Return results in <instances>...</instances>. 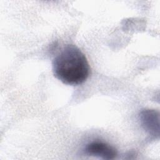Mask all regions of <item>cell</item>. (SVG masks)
I'll return each instance as SVG.
<instances>
[{
  "instance_id": "cell-3",
  "label": "cell",
  "mask_w": 160,
  "mask_h": 160,
  "mask_svg": "<svg viewBox=\"0 0 160 160\" xmlns=\"http://www.w3.org/2000/svg\"><path fill=\"white\" fill-rule=\"evenodd\" d=\"M140 121L143 128L149 134L159 136V113L152 109H144L139 114Z\"/></svg>"
},
{
  "instance_id": "cell-2",
  "label": "cell",
  "mask_w": 160,
  "mask_h": 160,
  "mask_svg": "<svg viewBox=\"0 0 160 160\" xmlns=\"http://www.w3.org/2000/svg\"><path fill=\"white\" fill-rule=\"evenodd\" d=\"M84 151L89 156H96L104 159H113L118 155L117 150L113 146L99 141L88 144Z\"/></svg>"
},
{
  "instance_id": "cell-1",
  "label": "cell",
  "mask_w": 160,
  "mask_h": 160,
  "mask_svg": "<svg viewBox=\"0 0 160 160\" xmlns=\"http://www.w3.org/2000/svg\"><path fill=\"white\" fill-rule=\"evenodd\" d=\"M54 76L67 85L78 86L86 81L90 67L84 54L73 44L64 46L52 61Z\"/></svg>"
}]
</instances>
